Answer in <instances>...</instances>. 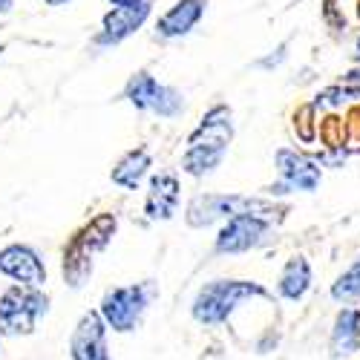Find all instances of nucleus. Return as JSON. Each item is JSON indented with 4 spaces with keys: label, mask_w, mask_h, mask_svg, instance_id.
<instances>
[{
    "label": "nucleus",
    "mask_w": 360,
    "mask_h": 360,
    "mask_svg": "<svg viewBox=\"0 0 360 360\" xmlns=\"http://www.w3.org/2000/svg\"><path fill=\"white\" fill-rule=\"evenodd\" d=\"M233 139V124H231V110L225 104H217L211 112L202 118V124L191 133L185 156H182V167L191 176H205L214 167L222 165L228 144Z\"/></svg>",
    "instance_id": "nucleus-1"
},
{
    "label": "nucleus",
    "mask_w": 360,
    "mask_h": 360,
    "mask_svg": "<svg viewBox=\"0 0 360 360\" xmlns=\"http://www.w3.org/2000/svg\"><path fill=\"white\" fill-rule=\"evenodd\" d=\"M115 233V217L112 214H98L89 225H84L64 251V277L70 285H84V280L93 274V257L110 245Z\"/></svg>",
    "instance_id": "nucleus-2"
},
{
    "label": "nucleus",
    "mask_w": 360,
    "mask_h": 360,
    "mask_svg": "<svg viewBox=\"0 0 360 360\" xmlns=\"http://www.w3.org/2000/svg\"><path fill=\"white\" fill-rule=\"evenodd\" d=\"M251 297H268V291L259 283L248 280H214L199 288L193 300V317L205 326H219L225 323L233 309Z\"/></svg>",
    "instance_id": "nucleus-3"
},
{
    "label": "nucleus",
    "mask_w": 360,
    "mask_h": 360,
    "mask_svg": "<svg viewBox=\"0 0 360 360\" xmlns=\"http://www.w3.org/2000/svg\"><path fill=\"white\" fill-rule=\"evenodd\" d=\"M245 214L268 219L271 214H277V207L268 205V202H259V199H248V196L205 193V196L191 199V205H188V225L205 228V225H211L217 219H233V217H245Z\"/></svg>",
    "instance_id": "nucleus-4"
},
{
    "label": "nucleus",
    "mask_w": 360,
    "mask_h": 360,
    "mask_svg": "<svg viewBox=\"0 0 360 360\" xmlns=\"http://www.w3.org/2000/svg\"><path fill=\"white\" fill-rule=\"evenodd\" d=\"M49 300L38 288H9L0 297V332L4 335H32L41 314H46Z\"/></svg>",
    "instance_id": "nucleus-5"
},
{
    "label": "nucleus",
    "mask_w": 360,
    "mask_h": 360,
    "mask_svg": "<svg viewBox=\"0 0 360 360\" xmlns=\"http://www.w3.org/2000/svg\"><path fill=\"white\" fill-rule=\"evenodd\" d=\"M153 297V285L139 283V285H124V288H112L101 300V317L107 326H112L115 332H133L141 323V314Z\"/></svg>",
    "instance_id": "nucleus-6"
},
{
    "label": "nucleus",
    "mask_w": 360,
    "mask_h": 360,
    "mask_svg": "<svg viewBox=\"0 0 360 360\" xmlns=\"http://www.w3.org/2000/svg\"><path fill=\"white\" fill-rule=\"evenodd\" d=\"M124 98L139 107V110H150V112H159L165 118H173L185 110V101H182V93H176L170 86H162L153 75L147 72H136L127 86H124Z\"/></svg>",
    "instance_id": "nucleus-7"
},
{
    "label": "nucleus",
    "mask_w": 360,
    "mask_h": 360,
    "mask_svg": "<svg viewBox=\"0 0 360 360\" xmlns=\"http://www.w3.org/2000/svg\"><path fill=\"white\" fill-rule=\"evenodd\" d=\"M265 233H268V219L254 217V214L233 217V219H228V225L217 236V251L219 254H243V251H251V248H257V245L265 243Z\"/></svg>",
    "instance_id": "nucleus-8"
},
{
    "label": "nucleus",
    "mask_w": 360,
    "mask_h": 360,
    "mask_svg": "<svg viewBox=\"0 0 360 360\" xmlns=\"http://www.w3.org/2000/svg\"><path fill=\"white\" fill-rule=\"evenodd\" d=\"M72 360H110L107 354V323L101 311H89L78 320L72 340H70Z\"/></svg>",
    "instance_id": "nucleus-9"
},
{
    "label": "nucleus",
    "mask_w": 360,
    "mask_h": 360,
    "mask_svg": "<svg viewBox=\"0 0 360 360\" xmlns=\"http://www.w3.org/2000/svg\"><path fill=\"white\" fill-rule=\"evenodd\" d=\"M0 271L26 288H41L46 283V268L29 245H6L0 251Z\"/></svg>",
    "instance_id": "nucleus-10"
},
{
    "label": "nucleus",
    "mask_w": 360,
    "mask_h": 360,
    "mask_svg": "<svg viewBox=\"0 0 360 360\" xmlns=\"http://www.w3.org/2000/svg\"><path fill=\"white\" fill-rule=\"evenodd\" d=\"M179 196H182V188H179V179L173 173H159L150 179V191H147V202H144V214L150 219H170L179 207Z\"/></svg>",
    "instance_id": "nucleus-11"
},
{
    "label": "nucleus",
    "mask_w": 360,
    "mask_h": 360,
    "mask_svg": "<svg viewBox=\"0 0 360 360\" xmlns=\"http://www.w3.org/2000/svg\"><path fill=\"white\" fill-rule=\"evenodd\" d=\"M277 170L294 191H314L320 185V167L297 150H277Z\"/></svg>",
    "instance_id": "nucleus-12"
},
{
    "label": "nucleus",
    "mask_w": 360,
    "mask_h": 360,
    "mask_svg": "<svg viewBox=\"0 0 360 360\" xmlns=\"http://www.w3.org/2000/svg\"><path fill=\"white\" fill-rule=\"evenodd\" d=\"M150 15V4H141V6H118L112 9L107 18H104V32L96 38L98 44H118L122 38L133 35L136 29L147 20Z\"/></svg>",
    "instance_id": "nucleus-13"
},
{
    "label": "nucleus",
    "mask_w": 360,
    "mask_h": 360,
    "mask_svg": "<svg viewBox=\"0 0 360 360\" xmlns=\"http://www.w3.org/2000/svg\"><path fill=\"white\" fill-rule=\"evenodd\" d=\"M205 6H207L205 0H179V4L159 20V35H165V38L188 35L199 23V18L205 15Z\"/></svg>",
    "instance_id": "nucleus-14"
},
{
    "label": "nucleus",
    "mask_w": 360,
    "mask_h": 360,
    "mask_svg": "<svg viewBox=\"0 0 360 360\" xmlns=\"http://www.w3.org/2000/svg\"><path fill=\"white\" fill-rule=\"evenodd\" d=\"M357 346H360V314L354 309H343L332 332V357H346Z\"/></svg>",
    "instance_id": "nucleus-15"
},
{
    "label": "nucleus",
    "mask_w": 360,
    "mask_h": 360,
    "mask_svg": "<svg viewBox=\"0 0 360 360\" xmlns=\"http://www.w3.org/2000/svg\"><path fill=\"white\" fill-rule=\"evenodd\" d=\"M147 170H150V153L144 147H139V150H130V153L112 167L110 176H112L115 185H122L127 191H136Z\"/></svg>",
    "instance_id": "nucleus-16"
},
{
    "label": "nucleus",
    "mask_w": 360,
    "mask_h": 360,
    "mask_svg": "<svg viewBox=\"0 0 360 360\" xmlns=\"http://www.w3.org/2000/svg\"><path fill=\"white\" fill-rule=\"evenodd\" d=\"M311 285V268L303 257H294L285 262L283 277H280V294L285 300H300Z\"/></svg>",
    "instance_id": "nucleus-17"
},
{
    "label": "nucleus",
    "mask_w": 360,
    "mask_h": 360,
    "mask_svg": "<svg viewBox=\"0 0 360 360\" xmlns=\"http://www.w3.org/2000/svg\"><path fill=\"white\" fill-rule=\"evenodd\" d=\"M332 297L335 300H360V259L338 277V283L332 285Z\"/></svg>",
    "instance_id": "nucleus-18"
},
{
    "label": "nucleus",
    "mask_w": 360,
    "mask_h": 360,
    "mask_svg": "<svg viewBox=\"0 0 360 360\" xmlns=\"http://www.w3.org/2000/svg\"><path fill=\"white\" fill-rule=\"evenodd\" d=\"M340 127H343V122L338 115H328L326 122H323V141L328 144V147H340Z\"/></svg>",
    "instance_id": "nucleus-19"
},
{
    "label": "nucleus",
    "mask_w": 360,
    "mask_h": 360,
    "mask_svg": "<svg viewBox=\"0 0 360 360\" xmlns=\"http://www.w3.org/2000/svg\"><path fill=\"white\" fill-rule=\"evenodd\" d=\"M314 104H306L303 110H300L297 115H300V139L303 141H311L314 139V127H311V115H314Z\"/></svg>",
    "instance_id": "nucleus-20"
},
{
    "label": "nucleus",
    "mask_w": 360,
    "mask_h": 360,
    "mask_svg": "<svg viewBox=\"0 0 360 360\" xmlns=\"http://www.w3.org/2000/svg\"><path fill=\"white\" fill-rule=\"evenodd\" d=\"M343 86L349 89V93H352L354 98H360V67H357V70H352V72L343 78Z\"/></svg>",
    "instance_id": "nucleus-21"
},
{
    "label": "nucleus",
    "mask_w": 360,
    "mask_h": 360,
    "mask_svg": "<svg viewBox=\"0 0 360 360\" xmlns=\"http://www.w3.org/2000/svg\"><path fill=\"white\" fill-rule=\"evenodd\" d=\"M141 4H147V0H112L115 9H118V6H141Z\"/></svg>",
    "instance_id": "nucleus-22"
},
{
    "label": "nucleus",
    "mask_w": 360,
    "mask_h": 360,
    "mask_svg": "<svg viewBox=\"0 0 360 360\" xmlns=\"http://www.w3.org/2000/svg\"><path fill=\"white\" fill-rule=\"evenodd\" d=\"M12 9V0H0V12H9Z\"/></svg>",
    "instance_id": "nucleus-23"
},
{
    "label": "nucleus",
    "mask_w": 360,
    "mask_h": 360,
    "mask_svg": "<svg viewBox=\"0 0 360 360\" xmlns=\"http://www.w3.org/2000/svg\"><path fill=\"white\" fill-rule=\"evenodd\" d=\"M49 6H61V4H67V0H46Z\"/></svg>",
    "instance_id": "nucleus-24"
},
{
    "label": "nucleus",
    "mask_w": 360,
    "mask_h": 360,
    "mask_svg": "<svg viewBox=\"0 0 360 360\" xmlns=\"http://www.w3.org/2000/svg\"><path fill=\"white\" fill-rule=\"evenodd\" d=\"M354 55H357V58H360V41H357V49H354Z\"/></svg>",
    "instance_id": "nucleus-25"
}]
</instances>
